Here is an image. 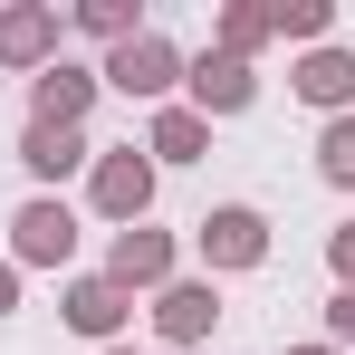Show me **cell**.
<instances>
[{"instance_id":"obj_16","label":"cell","mask_w":355,"mask_h":355,"mask_svg":"<svg viewBox=\"0 0 355 355\" xmlns=\"http://www.w3.org/2000/svg\"><path fill=\"white\" fill-rule=\"evenodd\" d=\"M77 19H87V29H96V39H135V10H125V0H87V10H77Z\"/></svg>"},{"instance_id":"obj_2","label":"cell","mask_w":355,"mask_h":355,"mask_svg":"<svg viewBox=\"0 0 355 355\" xmlns=\"http://www.w3.org/2000/svg\"><path fill=\"white\" fill-rule=\"evenodd\" d=\"M10 250H19L29 269H58L67 250H77V211H67V202H29V211L10 221Z\"/></svg>"},{"instance_id":"obj_10","label":"cell","mask_w":355,"mask_h":355,"mask_svg":"<svg viewBox=\"0 0 355 355\" xmlns=\"http://www.w3.org/2000/svg\"><path fill=\"white\" fill-rule=\"evenodd\" d=\"M19 164H29V173H77V164H87V135H77V125H29V135H19Z\"/></svg>"},{"instance_id":"obj_18","label":"cell","mask_w":355,"mask_h":355,"mask_svg":"<svg viewBox=\"0 0 355 355\" xmlns=\"http://www.w3.org/2000/svg\"><path fill=\"white\" fill-rule=\"evenodd\" d=\"M327 327H336V336H346V346H355V288L336 297V307H327Z\"/></svg>"},{"instance_id":"obj_13","label":"cell","mask_w":355,"mask_h":355,"mask_svg":"<svg viewBox=\"0 0 355 355\" xmlns=\"http://www.w3.org/2000/svg\"><path fill=\"white\" fill-rule=\"evenodd\" d=\"M202 144H211V125L192 116V106H173V116L154 125V154H164V164H192V154H202Z\"/></svg>"},{"instance_id":"obj_22","label":"cell","mask_w":355,"mask_h":355,"mask_svg":"<svg viewBox=\"0 0 355 355\" xmlns=\"http://www.w3.org/2000/svg\"><path fill=\"white\" fill-rule=\"evenodd\" d=\"M106 355H125V346H106Z\"/></svg>"},{"instance_id":"obj_1","label":"cell","mask_w":355,"mask_h":355,"mask_svg":"<svg viewBox=\"0 0 355 355\" xmlns=\"http://www.w3.org/2000/svg\"><path fill=\"white\" fill-rule=\"evenodd\" d=\"M173 49H164V39H154V29H135V39H125L116 58H106V77H96V87H125V96H164V87H173Z\"/></svg>"},{"instance_id":"obj_9","label":"cell","mask_w":355,"mask_h":355,"mask_svg":"<svg viewBox=\"0 0 355 355\" xmlns=\"http://www.w3.org/2000/svg\"><path fill=\"white\" fill-rule=\"evenodd\" d=\"M67 327H77V336H116L125 327V288L116 279H77V288H67Z\"/></svg>"},{"instance_id":"obj_5","label":"cell","mask_w":355,"mask_h":355,"mask_svg":"<svg viewBox=\"0 0 355 355\" xmlns=\"http://www.w3.org/2000/svg\"><path fill=\"white\" fill-rule=\"evenodd\" d=\"M211 317H221V297L202 288V279H173V288L154 297V327H164V336H173L182 355H192L202 336H211Z\"/></svg>"},{"instance_id":"obj_20","label":"cell","mask_w":355,"mask_h":355,"mask_svg":"<svg viewBox=\"0 0 355 355\" xmlns=\"http://www.w3.org/2000/svg\"><path fill=\"white\" fill-rule=\"evenodd\" d=\"M10 307H19V269L0 259V317H10Z\"/></svg>"},{"instance_id":"obj_17","label":"cell","mask_w":355,"mask_h":355,"mask_svg":"<svg viewBox=\"0 0 355 355\" xmlns=\"http://www.w3.org/2000/svg\"><path fill=\"white\" fill-rule=\"evenodd\" d=\"M269 29H288V39H317V29H327V0H288V10H269Z\"/></svg>"},{"instance_id":"obj_4","label":"cell","mask_w":355,"mask_h":355,"mask_svg":"<svg viewBox=\"0 0 355 355\" xmlns=\"http://www.w3.org/2000/svg\"><path fill=\"white\" fill-rule=\"evenodd\" d=\"M144 202H154V164L144 154H106L96 164V211L106 221H144Z\"/></svg>"},{"instance_id":"obj_8","label":"cell","mask_w":355,"mask_h":355,"mask_svg":"<svg viewBox=\"0 0 355 355\" xmlns=\"http://www.w3.org/2000/svg\"><path fill=\"white\" fill-rule=\"evenodd\" d=\"M297 96H307V106H327V116H346V96H355V58H346V49H317V58L297 67Z\"/></svg>"},{"instance_id":"obj_14","label":"cell","mask_w":355,"mask_h":355,"mask_svg":"<svg viewBox=\"0 0 355 355\" xmlns=\"http://www.w3.org/2000/svg\"><path fill=\"white\" fill-rule=\"evenodd\" d=\"M317 173H327V182H355V116H336V125H327V144H317Z\"/></svg>"},{"instance_id":"obj_15","label":"cell","mask_w":355,"mask_h":355,"mask_svg":"<svg viewBox=\"0 0 355 355\" xmlns=\"http://www.w3.org/2000/svg\"><path fill=\"white\" fill-rule=\"evenodd\" d=\"M259 39H269V10H231L221 19V58H250Z\"/></svg>"},{"instance_id":"obj_11","label":"cell","mask_w":355,"mask_h":355,"mask_svg":"<svg viewBox=\"0 0 355 355\" xmlns=\"http://www.w3.org/2000/svg\"><path fill=\"white\" fill-rule=\"evenodd\" d=\"M87 96H96L87 67H49V77H39V116H29V125H77V116H87Z\"/></svg>"},{"instance_id":"obj_6","label":"cell","mask_w":355,"mask_h":355,"mask_svg":"<svg viewBox=\"0 0 355 355\" xmlns=\"http://www.w3.org/2000/svg\"><path fill=\"white\" fill-rule=\"evenodd\" d=\"M164 269H173V240H164V231H116L106 279H116L125 297H135V288H164Z\"/></svg>"},{"instance_id":"obj_7","label":"cell","mask_w":355,"mask_h":355,"mask_svg":"<svg viewBox=\"0 0 355 355\" xmlns=\"http://www.w3.org/2000/svg\"><path fill=\"white\" fill-rule=\"evenodd\" d=\"M192 96H202V116H240L259 87H250V58H202L192 67Z\"/></svg>"},{"instance_id":"obj_19","label":"cell","mask_w":355,"mask_h":355,"mask_svg":"<svg viewBox=\"0 0 355 355\" xmlns=\"http://www.w3.org/2000/svg\"><path fill=\"white\" fill-rule=\"evenodd\" d=\"M336 279H346V288H355V221H346V231H336Z\"/></svg>"},{"instance_id":"obj_3","label":"cell","mask_w":355,"mask_h":355,"mask_svg":"<svg viewBox=\"0 0 355 355\" xmlns=\"http://www.w3.org/2000/svg\"><path fill=\"white\" fill-rule=\"evenodd\" d=\"M202 259H211V269H250V259H269V221H259V211H211V221H202Z\"/></svg>"},{"instance_id":"obj_12","label":"cell","mask_w":355,"mask_h":355,"mask_svg":"<svg viewBox=\"0 0 355 355\" xmlns=\"http://www.w3.org/2000/svg\"><path fill=\"white\" fill-rule=\"evenodd\" d=\"M49 39H58V10H10V19H0V58L10 67H39Z\"/></svg>"},{"instance_id":"obj_21","label":"cell","mask_w":355,"mask_h":355,"mask_svg":"<svg viewBox=\"0 0 355 355\" xmlns=\"http://www.w3.org/2000/svg\"><path fill=\"white\" fill-rule=\"evenodd\" d=\"M297 355H336V346H297Z\"/></svg>"}]
</instances>
